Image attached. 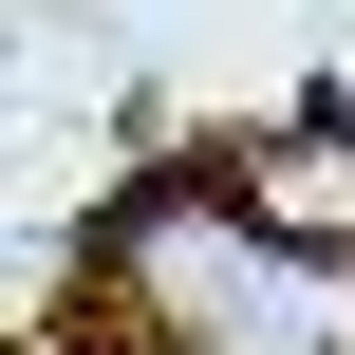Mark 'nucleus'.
I'll use <instances>...</instances> for the list:
<instances>
[{
  "instance_id": "f257e3e1",
  "label": "nucleus",
  "mask_w": 355,
  "mask_h": 355,
  "mask_svg": "<svg viewBox=\"0 0 355 355\" xmlns=\"http://www.w3.org/2000/svg\"><path fill=\"white\" fill-rule=\"evenodd\" d=\"M225 225L262 262H355V112H300V131L225 150Z\"/></svg>"
}]
</instances>
